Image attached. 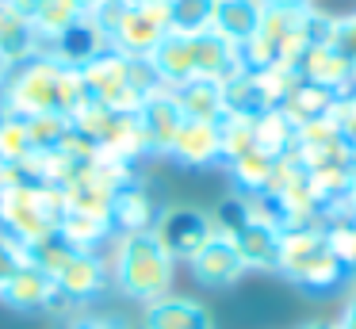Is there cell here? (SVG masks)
Listing matches in <instances>:
<instances>
[{
    "mask_svg": "<svg viewBox=\"0 0 356 329\" xmlns=\"http://www.w3.org/2000/svg\"><path fill=\"white\" fill-rule=\"evenodd\" d=\"M85 104H88V96H85L81 69L62 65L50 54H35V58L12 65L4 84H0V107L24 115V119L47 115V111L73 119Z\"/></svg>",
    "mask_w": 356,
    "mask_h": 329,
    "instance_id": "obj_1",
    "label": "cell"
},
{
    "mask_svg": "<svg viewBox=\"0 0 356 329\" xmlns=\"http://www.w3.org/2000/svg\"><path fill=\"white\" fill-rule=\"evenodd\" d=\"M177 260L157 245L149 234H115L108 252V272L111 287L131 303H157V298L172 295V280H177Z\"/></svg>",
    "mask_w": 356,
    "mask_h": 329,
    "instance_id": "obj_2",
    "label": "cell"
},
{
    "mask_svg": "<svg viewBox=\"0 0 356 329\" xmlns=\"http://www.w3.org/2000/svg\"><path fill=\"white\" fill-rule=\"evenodd\" d=\"M81 81H85V96L92 104H104L123 115H138L146 96L165 88L149 58H127L115 50H104L100 58L88 61L81 69Z\"/></svg>",
    "mask_w": 356,
    "mask_h": 329,
    "instance_id": "obj_3",
    "label": "cell"
},
{
    "mask_svg": "<svg viewBox=\"0 0 356 329\" xmlns=\"http://www.w3.org/2000/svg\"><path fill=\"white\" fill-rule=\"evenodd\" d=\"M276 272H284L291 283L325 295L345 283V264L330 249L322 226H287L280 230V249H276Z\"/></svg>",
    "mask_w": 356,
    "mask_h": 329,
    "instance_id": "obj_4",
    "label": "cell"
},
{
    "mask_svg": "<svg viewBox=\"0 0 356 329\" xmlns=\"http://www.w3.org/2000/svg\"><path fill=\"white\" fill-rule=\"evenodd\" d=\"M27 252H31V260L42 272L54 275L58 291L77 306L100 298L104 291L111 287V272H108V257H104V252L73 249V245L62 241L58 234L47 237V241H39V245H31Z\"/></svg>",
    "mask_w": 356,
    "mask_h": 329,
    "instance_id": "obj_5",
    "label": "cell"
},
{
    "mask_svg": "<svg viewBox=\"0 0 356 329\" xmlns=\"http://www.w3.org/2000/svg\"><path fill=\"white\" fill-rule=\"evenodd\" d=\"M65 218V191L50 184L24 180L8 195H0V234L16 237L19 245H39L58 234Z\"/></svg>",
    "mask_w": 356,
    "mask_h": 329,
    "instance_id": "obj_6",
    "label": "cell"
},
{
    "mask_svg": "<svg viewBox=\"0 0 356 329\" xmlns=\"http://www.w3.org/2000/svg\"><path fill=\"white\" fill-rule=\"evenodd\" d=\"M73 127L96 142V150L108 153V157H119L127 165H138L146 157V142H142V130H138V115H123V111H111L104 104H92L88 99L77 115H73Z\"/></svg>",
    "mask_w": 356,
    "mask_h": 329,
    "instance_id": "obj_7",
    "label": "cell"
},
{
    "mask_svg": "<svg viewBox=\"0 0 356 329\" xmlns=\"http://www.w3.org/2000/svg\"><path fill=\"white\" fill-rule=\"evenodd\" d=\"M169 4H154V0H127L119 8V19L111 23L108 42L115 54L127 58H149L169 35Z\"/></svg>",
    "mask_w": 356,
    "mask_h": 329,
    "instance_id": "obj_8",
    "label": "cell"
},
{
    "mask_svg": "<svg viewBox=\"0 0 356 329\" xmlns=\"http://www.w3.org/2000/svg\"><path fill=\"white\" fill-rule=\"evenodd\" d=\"M149 234L177 264H192L195 252L215 237V222H211V211H200V207H165L157 211Z\"/></svg>",
    "mask_w": 356,
    "mask_h": 329,
    "instance_id": "obj_9",
    "label": "cell"
},
{
    "mask_svg": "<svg viewBox=\"0 0 356 329\" xmlns=\"http://www.w3.org/2000/svg\"><path fill=\"white\" fill-rule=\"evenodd\" d=\"M0 303H8L12 310H19V314H50V318H73V314L81 310L77 303H70V298L58 291L54 275L42 272L35 260H31V264H24L8 280V287H4Z\"/></svg>",
    "mask_w": 356,
    "mask_h": 329,
    "instance_id": "obj_10",
    "label": "cell"
},
{
    "mask_svg": "<svg viewBox=\"0 0 356 329\" xmlns=\"http://www.w3.org/2000/svg\"><path fill=\"white\" fill-rule=\"evenodd\" d=\"M180 127H184V111L172 99V88H157L138 107V130H142V142H146V157H169L172 138H177Z\"/></svg>",
    "mask_w": 356,
    "mask_h": 329,
    "instance_id": "obj_11",
    "label": "cell"
},
{
    "mask_svg": "<svg viewBox=\"0 0 356 329\" xmlns=\"http://www.w3.org/2000/svg\"><path fill=\"white\" fill-rule=\"evenodd\" d=\"M104 50H111V42H108V35H104V27L88 12L81 15L70 31H62L50 46H42V54H50L54 61H62V65H70V69H85L88 61L100 58Z\"/></svg>",
    "mask_w": 356,
    "mask_h": 329,
    "instance_id": "obj_12",
    "label": "cell"
},
{
    "mask_svg": "<svg viewBox=\"0 0 356 329\" xmlns=\"http://www.w3.org/2000/svg\"><path fill=\"white\" fill-rule=\"evenodd\" d=\"M169 157L184 168H211L222 165V145H218V122L203 119H184V127L172 138Z\"/></svg>",
    "mask_w": 356,
    "mask_h": 329,
    "instance_id": "obj_13",
    "label": "cell"
},
{
    "mask_svg": "<svg viewBox=\"0 0 356 329\" xmlns=\"http://www.w3.org/2000/svg\"><path fill=\"white\" fill-rule=\"evenodd\" d=\"M188 268H192V275L203 283V287H211V291L234 287V283L245 275V264H241V257L234 252V245L226 241V237H218V234L195 252Z\"/></svg>",
    "mask_w": 356,
    "mask_h": 329,
    "instance_id": "obj_14",
    "label": "cell"
},
{
    "mask_svg": "<svg viewBox=\"0 0 356 329\" xmlns=\"http://www.w3.org/2000/svg\"><path fill=\"white\" fill-rule=\"evenodd\" d=\"M299 77L307 84L333 92V96H345L348 84H353V61L337 50V46H310L299 61H295Z\"/></svg>",
    "mask_w": 356,
    "mask_h": 329,
    "instance_id": "obj_15",
    "label": "cell"
},
{
    "mask_svg": "<svg viewBox=\"0 0 356 329\" xmlns=\"http://www.w3.org/2000/svg\"><path fill=\"white\" fill-rule=\"evenodd\" d=\"M154 222H157V203L149 195L146 180L134 176L111 199V226H115V234H146V230H154Z\"/></svg>",
    "mask_w": 356,
    "mask_h": 329,
    "instance_id": "obj_16",
    "label": "cell"
},
{
    "mask_svg": "<svg viewBox=\"0 0 356 329\" xmlns=\"http://www.w3.org/2000/svg\"><path fill=\"white\" fill-rule=\"evenodd\" d=\"M142 329H215V318H211V310L200 298L165 295L157 303H146Z\"/></svg>",
    "mask_w": 356,
    "mask_h": 329,
    "instance_id": "obj_17",
    "label": "cell"
},
{
    "mask_svg": "<svg viewBox=\"0 0 356 329\" xmlns=\"http://www.w3.org/2000/svg\"><path fill=\"white\" fill-rule=\"evenodd\" d=\"M192 54H195V77L200 81H230L234 73H241V50L234 42H226L215 31L192 35Z\"/></svg>",
    "mask_w": 356,
    "mask_h": 329,
    "instance_id": "obj_18",
    "label": "cell"
},
{
    "mask_svg": "<svg viewBox=\"0 0 356 329\" xmlns=\"http://www.w3.org/2000/svg\"><path fill=\"white\" fill-rule=\"evenodd\" d=\"M149 61H154V69H157V77H161L165 88H180L184 81H195L192 35H177V31H169V35L161 38V46L149 54Z\"/></svg>",
    "mask_w": 356,
    "mask_h": 329,
    "instance_id": "obj_19",
    "label": "cell"
},
{
    "mask_svg": "<svg viewBox=\"0 0 356 329\" xmlns=\"http://www.w3.org/2000/svg\"><path fill=\"white\" fill-rule=\"evenodd\" d=\"M35 54H42V46H39V35H35L31 19L0 0V61L12 69L19 61L35 58Z\"/></svg>",
    "mask_w": 356,
    "mask_h": 329,
    "instance_id": "obj_20",
    "label": "cell"
},
{
    "mask_svg": "<svg viewBox=\"0 0 356 329\" xmlns=\"http://www.w3.org/2000/svg\"><path fill=\"white\" fill-rule=\"evenodd\" d=\"M234 252L241 257L245 272H268L276 268V249H280V230L261 226V222H245L234 237H226Z\"/></svg>",
    "mask_w": 356,
    "mask_h": 329,
    "instance_id": "obj_21",
    "label": "cell"
},
{
    "mask_svg": "<svg viewBox=\"0 0 356 329\" xmlns=\"http://www.w3.org/2000/svg\"><path fill=\"white\" fill-rule=\"evenodd\" d=\"M261 15H264V0H215L211 31L222 35L226 42L241 46L257 27H261Z\"/></svg>",
    "mask_w": 356,
    "mask_h": 329,
    "instance_id": "obj_22",
    "label": "cell"
},
{
    "mask_svg": "<svg viewBox=\"0 0 356 329\" xmlns=\"http://www.w3.org/2000/svg\"><path fill=\"white\" fill-rule=\"evenodd\" d=\"M58 237H62V241H70L73 249L100 252L104 245H111V237H115V226H111V218H100V214L65 211L62 226H58Z\"/></svg>",
    "mask_w": 356,
    "mask_h": 329,
    "instance_id": "obj_23",
    "label": "cell"
},
{
    "mask_svg": "<svg viewBox=\"0 0 356 329\" xmlns=\"http://www.w3.org/2000/svg\"><path fill=\"white\" fill-rule=\"evenodd\" d=\"M295 134H299V127H295L280 107H268V111H261L253 119V145L261 153H268V157H276V161L287 157V153H295Z\"/></svg>",
    "mask_w": 356,
    "mask_h": 329,
    "instance_id": "obj_24",
    "label": "cell"
},
{
    "mask_svg": "<svg viewBox=\"0 0 356 329\" xmlns=\"http://www.w3.org/2000/svg\"><path fill=\"white\" fill-rule=\"evenodd\" d=\"M172 99L184 111V119H203V122H218L222 119V84L215 81H184L180 88H172Z\"/></svg>",
    "mask_w": 356,
    "mask_h": 329,
    "instance_id": "obj_25",
    "label": "cell"
},
{
    "mask_svg": "<svg viewBox=\"0 0 356 329\" xmlns=\"http://www.w3.org/2000/svg\"><path fill=\"white\" fill-rule=\"evenodd\" d=\"M222 111L241 115V119H257L261 111H268V99H264L261 84H257V77L249 69H241L230 81H222Z\"/></svg>",
    "mask_w": 356,
    "mask_h": 329,
    "instance_id": "obj_26",
    "label": "cell"
},
{
    "mask_svg": "<svg viewBox=\"0 0 356 329\" xmlns=\"http://www.w3.org/2000/svg\"><path fill=\"white\" fill-rule=\"evenodd\" d=\"M333 104H337V96H333V92L318 88V84L299 81L291 92H287L284 104H280V111H284L287 119L295 122V127H302V122H310V119H322V115H330Z\"/></svg>",
    "mask_w": 356,
    "mask_h": 329,
    "instance_id": "obj_27",
    "label": "cell"
},
{
    "mask_svg": "<svg viewBox=\"0 0 356 329\" xmlns=\"http://www.w3.org/2000/svg\"><path fill=\"white\" fill-rule=\"evenodd\" d=\"M81 15H85V8H81L77 0H42L31 12V27H35V35H39V46H50L62 31H70Z\"/></svg>",
    "mask_w": 356,
    "mask_h": 329,
    "instance_id": "obj_28",
    "label": "cell"
},
{
    "mask_svg": "<svg viewBox=\"0 0 356 329\" xmlns=\"http://www.w3.org/2000/svg\"><path fill=\"white\" fill-rule=\"evenodd\" d=\"M230 180L238 188V195H264L268 191V180H272V168H276V157L261 150H249L245 157L230 161Z\"/></svg>",
    "mask_w": 356,
    "mask_h": 329,
    "instance_id": "obj_29",
    "label": "cell"
},
{
    "mask_svg": "<svg viewBox=\"0 0 356 329\" xmlns=\"http://www.w3.org/2000/svg\"><path fill=\"white\" fill-rule=\"evenodd\" d=\"M31 153H35V145H31V134H27V119L0 107V161L24 165Z\"/></svg>",
    "mask_w": 356,
    "mask_h": 329,
    "instance_id": "obj_30",
    "label": "cell"
},
{
    "mask_svg": "<svg viewBox=\"0 0 356 329\" xmlns=\"http://www.w3.org/2000/svg\"><path fill=\"white\" fill-rule=\"evenodd\" d=\"M215 19V0H169V27L177 35H203Z\"/></svg>",
    "mask_w": 356,
    "mask_h": 329,
    "instance_id": "obj_31",
    "label": "cell"
},
{
    "mask_svg": "<svg viewBox=\"0 0 356 329\" xmlns=\"http://www.w3.org/2000/svg\"><path fill=\"white\" fill-rule=\"evenodd\" d=\"M218 145H222V165L245 157L253 145V119H241V115H222L218 119Z\"/></svg>",
    "mask_w": 356,
    "mask_h": 329,
    "instance_id": "obj_32",
    "label": "cell"
},
{
    "mask_svg": "<svg viewBox=\"0 0 356 329\" xmlns=\"http://www.w3.org/2000/svg\"><path fill=\"white\" fill-rule=\"evenodd\" d=\"M70 130H73V119H65V115H58V111L31 115V119H27V134H31L35 150H58Z\"/></svg>",
    "mask_w": 356,
    "mask_h": 329,
    "instance_id": "obj_33",
    "label": "cell"
},
{
    "mask_svg": "<svg viewBox=\"0 0 356 329\" xmlns=\"http://www.w3.org/2000/svg\"><path fill=\"white\" fill-rule=\"evenodd\" d=\"M211 222H215V234H218V237H234V234H238V230L249 222V214H245V195H238V191H234V195H226L222 203L211 211Z\"/></svg>",
    "mask_w": 356,
    "mask_h": 329,
    "instance_id": "obj_34",
    "label": "cell"
},
{
    "mask_svg": "<svg viewBox=\"0 0 356 329\" xmlns=\"http://www.w3.org/2000/svg\"><path fill=\"white\" fill-rule=\"evenodd\" d=\"M24 264H31V252H27V245H19L16 237L0 234V295H4V287H8V280L19 272Z\"/></svg>",
    "mask_w": 356,
    "mask_h": 329,
    "instance_id": "obj_35",
    "label": "cell"
},
{
    "mask_svg": "<svg viewBox=\"0 0 356 329\" xmlns=\"http://www.w3.org/2000/svg\"><path fill=\"white\" fill-rule=\"evenodd\" d=\"M333 122H337L341 138H345L348 145L356 150V92H345V96H337V104H333Z\"/></svg>",
    "mask_w": 356,
    "mask_h": 329,
    "instance_id": "obj_36",
    "label": "cell"
},
{
    "mask_svg": "<svg viewBox=\"0 0 356 329\" xmlns=\"http://www.w3.org/2000/svg\"><path fill=\"white\" fill-rule=\"evenodd\" d=\"M330 46H337V50L356 65V12L337 15V27H333V42Z\"/></svg>",
    "mask_w": 356,
    "mask_h": 329,
    "instance_id": "obj_37",
    "label": "cell"
},
{
    "mask_svg": "<svg viewBox=\"0 0 356 329\" xmlns=\"http://www.w3.org/2000/svg\"><path fill=\"white\" fill-rule=\"evenodd\" d=\"M70 329H131V321L119 314H73Z\"/></svg>",
    "mask_w": 356,
    "mask_h": 329,
    "instance_id": "obj_38",
    "label": "cell"
},
{
    "mask_svg": "<svg viewBox=\"0 0 356 329\" xmlns=\"http://www.w3.org/2000/svg\"><path fill=\"white\" fill-rule=\"evenodd\" d=\"M27 176H24V168L19 165H12V161H0V195H8L12 188H19Z\"/></svg>",
    "mask_w": 356,
    "mask_h": 329,
    "instance_id": "obj_39",
    "label": "cell"
},
{
    "mask_svg": "<svg viewBox=\"0 0 356 329\" xmlns=\"http://www.w3.org/2000/svg\"><path fill=\"white\" fill-rule=\"evenodd\" d=\"M337 329H356V283H353V291L345 295V306H341Z\"/></svg>",
    "mask_w": 356,
    "mask_h": 329,
    "instance_id": "obj_40",
    "label": "cell"
},
{
    "mask_svg": "<svg viewBox=\"0 0 356 329\" xmlns=\"http://www.w3.org/2000/svg\"><path fill=\"white\" fill-rule=\"evenodd\" d=\"M264 8H280V12H302V8H314V0H264Z\"/></svg>",
    "mask_w": 356,
    "mask_h": 329,
    "instance_id": "obj_41",
    "label": "cell"
},
{
    "mask_svg": "<svg viewBox=\"0 0 356 329\" xmlns=\"http://www.w3.org/2000/svg\"><path fill=\"white\" fill-rule=\"evenodd\" d=\"M4 4H8V8H16L19 15H27V19H31V12L42 4V0H4Z\"/></svg>",
    "mask_w": 356,
    "mask_h": 329,
    "instance_id": "obj_42",
    "label": "cell"
},
{
    "mask_svg": "<svg viewBox=\"0 0 356 329\" xmlns=\"http://www.w3.org/2000/svg\"><path fill=\"white\" fill-rule=\"evenodd\" d=\"M348 180H353V188H348V199L356 203V150H353V165H348Z\"/></svg>",
    "mask_w": 356,
    "mask_h": 329,
    "instance_id": "obj_43",
    "label": "cell"
},
{
    "mask_svg": "<svg viewBox=\"0 0 356 329\" xmlns=\"http://www.w3.org/2000/svg\"><path fill=\"white\" fill-rule=\"evenodd\" d=\"M299 329H337V321H307V326H299Z\"/></svg>",
    "mask_w": 356,
    "mask_h": 329,
    "instance_id": "obj_44",
    "label": "cell"
},
{
    "mask_svg": "<svg viewBox=\"0 0 356 329\" xmlns=\"http://www.w3.org/2000/svg\"><path fill=\"white\" fill-rule=\"evenodd\" d=\"M77 4L85 8V12H92V8H96V4H104V0H77Z\"/></svg>",
    "mask_w": 356,
    "mask_h": 329,
    "instance_id": "obj_45",
    "label": "cell"
},
{
    "mask_svg": "<svg viewBox=\"0 0 356 329\" xmlns=\"http://www.w3.org/2000/svg\"><path fill=\"white\" fill-rule=\"evenodd\" d=\"M4 77H8V65H4V61H0V84H4Z\"/></svg>",
    "mask_w": 356,
    "mask_h": 329,
    "instance_id": "obj_46",
    "label": "cell"
},
{
    "mask_svg": "<svg viewBox=\"0 0 356 329\" xmlns=\"http://www.w3.org/2000/svg\"><path fill=\"white\" fill-rule=\"evenodd\" d=\"M348 92H356V65H353V84H348Z\"/></svg>",
    "mask_w": 356,
    "mask_h": 329,
    "instance_id": "obj_47",
    "label": "cell"
},
{
    "mask_svg": "<svg viewBox=\"0 0 356 329\" xmlns=\"http://www.w3.org/2000/svg\"><path fill=\"white\" fill-rule=\"evenodd\" d=\"M348 203H353V199H348ZM353 214H356V203H353Z\"/></svg>",
    "mask_w": 356,
    "mask_h": 329,
    "instance_id": "obj_48",
    "label": "cell"
}]
</instances>
